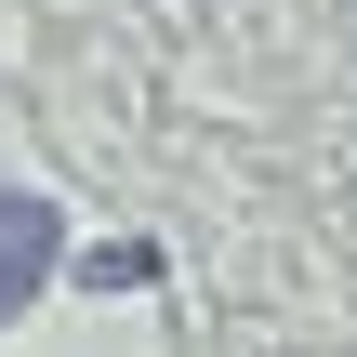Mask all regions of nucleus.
Masks as SVG:
<instances>
[{
  "label": "nucleus",
  "mask_w": 357,
  "mask_h": 357,
  "mask_svg": "<svg viewBox=\"0 0 357 357\" xmlns=\"http://www.w3.org/2000/svg\"><path fill=\"white\" fill-rule=\"evenodd\" d=\"M26 265H40V212H26V199H13V212H0V305H13V291H26Z\"/></svg>",
  "instance_id": "nucleus-1"
}]
</instances>
